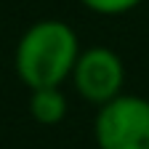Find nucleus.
Segmentation results:
<instances>
[{
    "label": "nucleus",
    "instance_id": "f257e3e1",
    "mask_svg": "<svg viewBox=\"0 0 149 149\" xmlns=\"http://www.w3.org/2000/svg\"><path fill=\"white\" fill-rule=\"evenodd\" d=\"M83 53L80 37L61 19H40L29 24L16 43L13 69L29 91L61 88Z\"/></svg>",
    "mask_w": 149,
    "mask_h": 149
},
{
    "label": "nucleus",
    "instance_id": "f03ea898",
    "mask_svg": "<svg viewBox=\"0 0 149 149\" xmlns=\"http://www.w3.org/2000/svg\"><path fill=\"white\" fill-rule=\"evenodd\" d=\"M93 141L99 149H149V99L123 93L96 109Z\"/></svg>",
    "mask_w": 149,
    "mask_h": 149
},
{
    "label": "nucleus",
    "instance_id": "7ed1b4c3",
    "mask_svg": "<svg viewBox=\"0 0 149 149\" xmlns=\"http://www.w3.org/2000/svg\"><path fill=\"white\" fill-rule=\"evenodd\" d=\"M69 83L83 101L99 109L125 93V64L117 51L107 45H88L74 64Z\"/></svg>",
    "mask_w": 149,
    "mask_h": 149
},
{
    "label": "nucleus",
    "instance_id": "20e7f679",
    "mask_svg": "<svg viewBox=\"0 0 149 149\" xmlns=\"http://www.w3.org/2000/svg\"><path fill=\"white\" fill-rule=\"evenodd\" d=\"M69 112L67 93L61 88H40V91H29V115L37 125L53 128L59 125Z\"/></svg>",
    "mask_w": 149,
    "mask_h": 149
},
{
    "label": "nucleus",
    "instance_id": "39448f33",
    "mask_svg": "<svg viewBox=\"0 0 149 149\" xmlns=\"http://www.w3.org/2000/svg\"><path fill=\"white\" fill-rule=\"evenodd\" d=\"M144 3V0H80V6L99 16H120Z\"/></svg>",
    "mask_w": 149,
    "mask_h": 149
}]
</instances>
